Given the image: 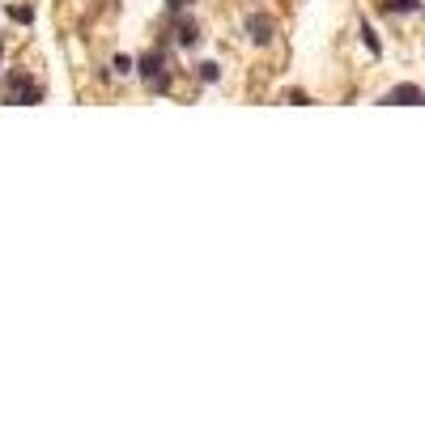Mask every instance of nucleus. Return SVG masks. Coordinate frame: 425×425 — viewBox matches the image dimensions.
Returning <instances> with one entry per match:
<instances>
[{"mask_svg":"<svg viewBox=\"0 0 425 425\" xmlns=\"http://www.w3.org/2000/svg\"><path fill=\"white\" fill-rule=\"evenodd\" d=\"M357 34H362V43H366V52H370V56H383V43H379V34L370 30V21H362Z\"/></svg>","mask_w":425,"mask_h":425,"instance_id":"39448f33","label":"nucleus"},{"mask_svg":"<svg viewBox=\"0 0 425 425\" xmlns=\"http://www.w3.org/2000/svg\"><path fill=\"white\" fill-rule=\"evenodd\" d=\"M9 17L21 21V26H30V21H34V9H30V5H9Z\"/></svg>","mask_w":425,"mask_h":425,"instance_id":"0eeeda50","label":"nucleus"},{"mask_svg":"<svg viewBox=\"0 0 425 425\" xmlns=\"http://www.w3.org/2000/svg\"><path fill=\"white\" fill-rule=\"evenodd\" d=\"M191 5H196V0H166L170 13H183V9H191Z\"/></svg>","mask_w":425,"mask_h":425,"instance_id":"9b49d317","label":"nucleus"},{"mask_svg":"<svg viewBox=\"0 0 425 425\" xmlns=\"http://www.w3.org/2000/svg\"><path fill=\"white\" fill-rule=\"evenodd\" d=\"M242 30H247V39H251L256 47H268V43H272V30H277V26H272L268 13H251V17L242 21Z\"/></svg>","mask_w":425,"mask_h":425,"instance_id":"f257e3e1","label":"nucleus"},{"mask_svg":"<svg viewBox=\"0 0 425 425\" xmlns=\"http://www.w3.org/2000/svg\"><path fill=\"white\" fill-rule=\"evenodd\" d=\"M383 103H395V107H417V103H421V85L404 81V85L387 90V94H383Z\"/></svg>","mask_w":425,"mask_h":425,"instance_id":"7ed1b4c3","label":"nucleus"},{"mask_svg":"<svg viewBox=\"0 0 425 425\" xmlns=\"http://www.w3.org/2000/svg\"><path fill=\"white\" fill-rule=\"evenodd\" d=\"M200 81H205V85L221 81V68H217V64H200Z\"/></svg>","mask_w":425,"mask_h":425,"instance_id":"1a4fd4ad","label":"nucleus"},{"mask_svg":"<svg viewBox=\"0 0 425 425\" xmlns=\"http://www.w3.org/2000/svg\"><path fill=\"white\" fill-rule=\"evenodd\" d=\"M174 39H179V47H196V43H200L196 21H179V30H174Z\"/></svg>","mask_w":425,"mask_h":425,"instance_id":"20e7f679","label":"nucleus"},{"mask_svg":"<svg viewBox=\"0 0 425 425\" xmlns=\"http://www.w3.org/2000/svg\"><path fill=\"white\" fill-rule=\"evenodd\" d=\"M421 9V0H387L383 13H417Z\"/></svg>","mask_w":425,"mask_h":425,"instance_id":"423d86ee","label":"nucleus"},{"mask_svg":"<svg viewBox=\"0 0 425 425\" xmlns=\"http://www.w3.org/2000/svg\"><path fill=\"white\" fill-rule=\"evenodd\" d=\"M136 72H141V81H154V77H162V72H170V68H166V47L141 56V60H136Z\"/></svg>","mask_w":425,"mask_h":425,"instance_id":"f03ea898","label":"nucleus"},{"mask_svg":"<svg viewBox=\"0 0 425 425\" xmlns=\"http://www.w3.org/2000/svg\"><path fill=\"white\" fill-rule=\"evenodd\" d=\"M111 68L119 72V77H128V72H132V60H128V56H115V60H111Z\"/></svg>","mask_w":425,"mask_h":425,"instance_id":"9d476101","label":"nucleus"},{"mask_svg":"<svg viewBox=\"0 0 425 425\" xmlns=\"http://www.w3.org/2000/svg\"><path fill=\"white\" fill-rule=\"evenodd\" d=\"M285 103H293V107H311V94H307V90H285Z\"/></svg>","mask_w":425,"mask_h":425,"instance_id":"6e6552de","label":"nucleus"}]
</instances>
